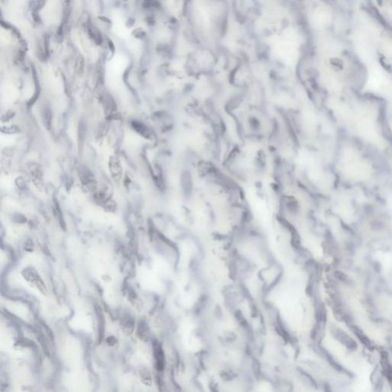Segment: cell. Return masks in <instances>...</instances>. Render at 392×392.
<instances>
[{"instance_id":"277c9868","label":"cell","mask_w":392,"mask_h":392,"mask_svg":"<svg viewBox=\"0 0 392 392\" xmlns=\"http://www.w3.org/2000/svg\"><path fill=\"white\" fill-rule=\"evenodd\" d=\"M182 189H183V195L186 199H190L192 197V192H193V184L189 174H185L182 180Z\"/></svg>"},{"instance_id":"7a4b0ae2","label":"cell","mask_w":392,"mask_h":392,"mask_svg":"<svg viewBox=\"0 0 392 392\" xmlns=\"http://www.w3.org/2000/svg\"><path fill=\"white\" fill-rule=\"evenodd\" d=\"M284 211L292 217H297L301 212V207L297 199L291 195H283L281 198Z\"/></svg>"},{"instance_id":"6da1fadb","label":"cell","mask_w":392,"mask_h":392,"mask_svg":"<svg viewBox=\"0 0 392 392\" xmlns=\"http://www.w3.org/2000/svg\"><path fill=\"white\" fill-rule=\"evenodd\" d=\"M21 275L29 285L38 290V292L45 296L49 294V287L46 285L41 274L34 267L27 266L23 268L21 271Z\"/></svg>"},{"instance_id":"5b68a950","label":"cell","mask_w":392,"mask_h":392,"mask_svg":"<svg viewBox=\"0 0 392 392\" xmlns=\"http://www.w3.org/2000/svg\"><path fill=\"white\" fill-rule=\"evenodd\" d=\"M134 319L129 315H125L121 319V328L126 333H132L134 328Z\"/></svg>"},{"instance_id":"8992f818","label":"cell","mask_w":392,"mask_h":392,"mask_svg":"<svg viewBox=\"0 0 392 392\" xmlns=\"http://www.w3.org/2000/svg\"><path fill=\"white\" fill-rule=\"evenodd\" d=\"M34 248H35V246H34V243L32 239H29V240L25 242L24 249L28 251V252H32L34 250Z\"/></svg>"},{"instance_id":"3957f363","label":"cell","mask_w":392,"mask_h":392,"mask_svg":"<svg viewBox=\"0 0 392 392\" xmlns=\"http://www.w3.org/2000/svg\"><path fill=\"white\" fill-rule=\"evenodd\" d=\"M80 182L81 183L84 192L88 193L94 194L96 192L98 189V182L96 179L94 177L93 174L90 172H84L80 177Z\"/></svg>"}]
</instances>
